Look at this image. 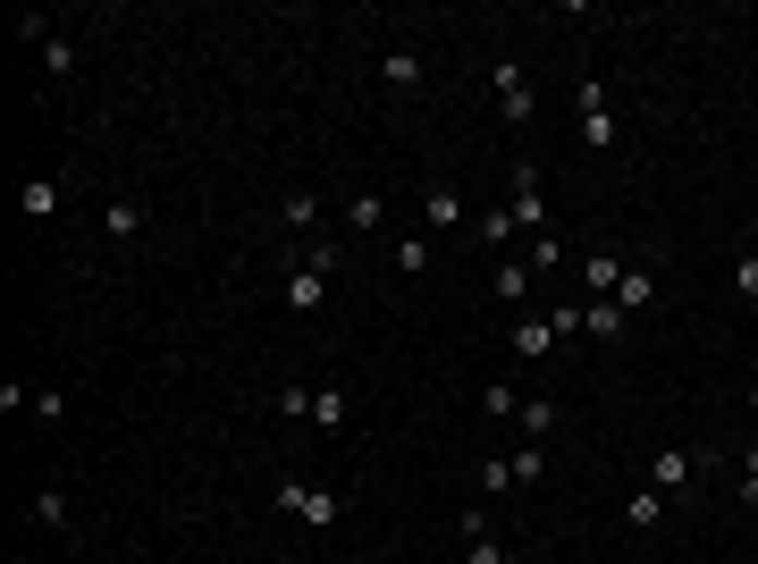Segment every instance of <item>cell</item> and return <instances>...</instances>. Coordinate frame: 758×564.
I'll return each mask as SVG.
<instances>
[{"label":"cell","mask_w":758,"mask_h":564,"mask_svg":"<svg viewBox=\"0 0 758 564\" xmlns=\"http://www.w3.org/2000/svg\"><path fill=\"white\" fill-rule=\"evenodd\" d=\"M279 505L295 514V523H313V531H329V523H338V498H329V489H313V480H286Z\"/></svg>","instance_id":"6da1fadb"},{"label":"cell","mask_w":758,"mask_h":564,"mask_svg":"<svg viewBox=\"0 0 758 564\" xmlns=\"http://www.w3.org/2000/svg\"><path fill=\"white\" fill-rule=\"evenodd\" d=\"M489 94H498V110H505L514 126L531 119V85H523V68H514V60H498V68H489Z\"/></svg>","instance_id":"7a4b0ae2"},{"label":"cell","mask_w":758,"mask_h":564,"mask_svg":"<svg viewBox=\"0 0 758 564\" xmlns=\"http://www.w3.org/2000/svg\"><path fill=\"white\" fill-rule=\"evenodd\" d=\"M514 228H539V236H548V194H539L531 160H514Z\"/></svg>","instance_id":"3957f363"},{"label":"cell","mask_w":758,"mask_h":564,"mask_svg":"<svg viewBox=\"0 0 758 564\" xmlns=\"http://www.w3.org/2000/svg\"><path fill=\"white\" fill-rule=\"evenodd\" d=\"M699 480V455L692 446H658V464H649V489H692Z\"/></svg>","instance_id":"277c9868"},{"label":"cell","mask_w":758,"mask_h":564,"mask_svg":"<svg viewBox=\"0 0 758 564\" xmlns=\"http://www.w3.org/2000/svg\"><path fill=\"white\" fill-rule=\"evenodd\" d=\"M607 304H615V312H649V304H658V279H649L640 261H624V279H615V295H607Z\"/></svg>","instance_id":"5b68a950"},{"label":"cell","mask_w":758,"mask_h":564,"mask_svg":"<svg viewBox=\"0 0 758 564\" xmlns=\"http://www.w3.org/2000/svg\"><path fill=\"white\" fill-rule=\"evenodd\" d=\"M101 236H110V245L144 236V211H135V194H110V203H101Z\"/></svg>","instance_id":"8992f818"},{"label":"cell","mask_w":758,"mask_h":564,"mask_svg":"<svg viewBox=\"0 0 758 564\" xmlns=\"http://www.w3.org/2000/svg\"><path fill=\"white\" fill-rule=\"evenodd\" d=\"M329 304V270H295L286 279V312H320Z\"/></svg>","instance_id":"52a82bcc"},{"label":"cell","mask_w":758,"mask_h":564,"mask_svg":"<svg viewBox=\"0 0 758 564\" xmlns=\"http://www.w3.org/2000/svg\"><path fill=\"white\" fill-rule=\"evenodd\" d=\"M17 211H26V220H51V211H60V177H26V186H17Z\"/></svg>","instance_id":"ba28073f"},{"label":"cell","mask_w":758,"mask_h":564,"mask_svg":"<svg viewBox=\"0 0 758 564\" xmlns=\"http://www.w3.org/2000/svg\"><path fill=\"white\" fill-rule=\"evenodd\" d=\"M557 345H565V338H557L548 320H514V354H531V363H539V354H557Z\"/></svg>","instance_id":"9c48e42d"},{"label":"cell","mask_w":758,"mask_h":564,"mask_svg":"<svg viewBox=\"0 0 758 564\" xmlns=\"http://www.w3.org/2000/svg\"><path fill=\"white\" fill-rule=\"evenodd\" d=\"M624 523H632V531H658V523H665V489H640V498H624Z\"/></svg>","instance_id":"30bf717a"},{"label":"cell","mask_w":758,"mask_h":564,"mask_svg":"<svg viewBox=\"0 0 758 564\" xmlns=\"http://www.w3.org/2000/svg\"><path fill=\"white\" fill-rule=\"evenodd\" d=\"M379 76H388L396 94H413V85H421V51H388V60H379Z\"/></svg>","instance_id":"8fae6325"},{"label":"cell","mask_w":758,"mask_h":564,"mask_svg":"<svg viewBox=\"0 0 758 564\" xmlns=\"http://www.w3.org/2000/svg\"><path fill=\"white\" fill-rule=\"evenodd\" d=\"M421 220H430V228H464V194H455V186H439L430 203H421Z\"/></svg>","instance_id":"7c38bea8"},{"label":"cell","mask_w":758,"mask_h":564,"mask_svg":"<svg viewBox=\"0 0 758 564\" xmlns=\"http://www.w3.org/2000/svg\"><path fill=\"white\" fill-rule=\"evenodd\" d=\"M582 279H590V295H615V279H624V261H615V253H590V261H582Z\"/></svg>","instance_id":"4fadbf2b"},{"label":"cell","mask_w":758,"mask_h":564,"mask_svg":"<svg viewBox=\"0 0 758 564\" xmlns=\"http://www.w3.org/2000/svg\"><path fill=\"white\" fill-rule=\"evenodd\" d=\"M313 421L320 430H346V388H313Z\"/></svg>","instance_id":"5bb4252c"},{"label":"cell","mask_w":758,"mask_h":564,"mask_svg":"<svg viewBox=\"0 0 758 564\" xmlns=\"http://www.w3.org/2000/svg\"><path fill=\"white\" fill-rule=\"evenodd\" d=\"M615 135H624V126H615V110H582V144H590V152H607Z\"/></svg>","instance_id":"9a60e30c"},{"label":"cell","mask_w":758,"mask_h":564,"mask_svg":"<svg viewBox=\"0 0 758 564\" xmlns=\"http://www.w3.org/2000/svg\"><path fill=\"white\" fill-rule=\"evenodd\" d=\"M531 295V261H505L498 270V304H523Z\"/></svg>","instance_id":"2e32d148"},{"label":"cell","mask_w":758,"mask_h":564,"mask_svg":"<svg viewBox=\"0 0 758 564\" xmlns=\"http://www.w3.org/2000/svg\"><path fill=\"white\" fill-rule=\"evenodd\" d=\"M480 489H489V498H505V489H523V480H514V455H489V464H480Z\"/></svg>","instance_id":"e0dca14e"},{"label":"cell","mask_w":758,"mask_h":564,"mask_svg":"<svg viewBox=\"0 0 758 564\" xmlns=\"http://www.w3.org/2000/svg\"><path fill=\"white\" fill-rule=\"evenodd\" d=\"M320 220V194H286L279 203V228H313Z\"/></svg>","instance_id":"ac0fdd59"},{"label":"cell","mask_w":758,"mask_h":564,"mask_svg":"<svg viewBox=\"0 0 758 564\" xmlns=\"http://www.w3.org/2000/svg\"><path fill=\"white\" fill-rule=\"evenodd\" d=\"M582 329H590V338H615V329H624V312L599 295V304H582Z\"/></svg>","instance_id":"d6986e66"},{"label":"cell","mask_w":758,"mask_h":564,"mask_svg":"<svg viewBox=\"0 0 758 564\" xmlns=\"http://www.w3.org/2000/svg\"><path fill=\"white\" fill-rule=\"evenodd\" d=\"M480 413H489V421H514V413H523V396H514L505 379H489V396H480Z\"/></svg>","instance_id":"ffe728a7"},{"label":"cell","mask_w":758,"mask_h":564,"mask_svg":"<svg viewBox=\"0 0 758 564\" xmlns=\"http://www.w3.org/2000/svg\"><path fill=\"white\" fill-rule=\"evenodd\" d=\"M42 68H51V85H68V76H76V51H68L60 34H51V42H42Z\"/></svg>","instance_id":"44dd1931"},{"label":"cell","mask_w":758,"mask_h":564,"mask_svg":"<svg viewBox=\"0 0 758 564\" xmlns=\"http://www.w3.org/2000/svg\"><path fill=\"white\" fill-rule=\"evenodd\" d=\"M514 421L539 439V430H557V405H548V396H523V413H514Z\"/></svg>","instance_id":"7402d4cb"},{"label":"cell","mask_w":758,"mask_h":564,"mask_svg":"<svg viewBox=\"0 0 758 564\" xmlns=\"http://www.w3.org/2000/svg\"><path fill=\"white\" fill-rule=\"evenodd\" d=\"M279 413H286V421H313V388H295V379H286V388H279Z\"/></svg>","instance_id":"603a6c76"},{"label":"cell","mask_w":758,"mask_h":564,"mask_svg":"<svg viewBox=\"0 0 758 564\" xmlns=\"http://www.w3.org/2000/svg\"><path fill=\"white\" fill-rule=\"evenodd\" d=\"M473 236H480V245H505V236H514V211H489V220H473Z\"/></svg>","instance_id":"cb8c5ba5"},{"label":"cell","mask_w":758,"mask_h":564,"mask_svg":"<svg viewBox=\"0 0 758 564\" xmlns=\"http://www.w3.org/2000/svg\"><path fill=\"white\" fill-rule=\"evenodd\" d=\"M464 564H505V548H498V531H480V539H464Z\"/></svg>","instance_id":"d4e9b609"},{"label":"cell","mask_w":758,"mask_h":564,"mask_svg":"<svg viewBox=\"0 0 758 564\" xmlns=\"http://www.w3.org/2000/svg\"><path fill=\"white\" fill-rule=\"evenodd\" d=\"M26 413H34V421H60L68 396H60V388H34V405H26Z\"/></svg>","instance_id":"484cf974"},{"label":"cell","mask_w":758,"mask_h":564,"mask_svg":"<svg viewBox=\"0 0 758 564\" xmlns=\"http://www.w3.org/2000/svg\"><path fill=\"white\" fill-rule=\"evenodd\" d=\"M346 220H354V228H379V220H388V203H379V194H354Z\"/></svg>","instance_id":"4316f807"},{"label":"cell","mask_w":758,"mask_h":564,"mask_svg":"<svg viewBox=\"0 0 758 564\" xmlns=\"http://www.w3.org/2000/svg\"><path fill=\"white\" fill-rule=\"evenodd\" d=\"M34 523H68V489H42V498H34Z\"/></svg>","instance_id":"83f0119b"},{"label":"cell","mask_w":758,"mask_h":564,"mask_svg":"<svg viewBox=\"0 0 758 564\" xmlns=\"http://www.w3.org/2000/svg\"><path fill=\"white\" fill-rule=\"evenodd\" d=\"M733 295H750V304H758V253H742V261H733Z\"/></svg>","instance_id":"f1b7e54d"},{"label":"cell","mask_w":758,"mask_h":564,"mask_svg":"<svg viewBox=\"0 0 758 564\" xmlns=\"http://www.w3.org/2000/svg\"><path fill=\"white\" fill-rule=\"evenodd\" d=\"M742 498L758 505V446H750V455H742Z\"/></svg>","instance_id":"f546056e"},{"label":"cell","mask_w":758,"mask_h":564,"mask_svg":"<svg viewBox=\"0 0 758 564\" xmlns=\"http://www.w3.org/2000/svg\"><path fill=\"white\" fill-rule=\"evenodd\" d=\"M750 413H758V379H750Z\"/></svg>","instance_id":"4dcf8cb0"}]
</instances>
